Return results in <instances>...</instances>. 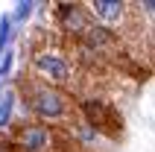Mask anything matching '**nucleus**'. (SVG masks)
<instances>
[{
  "label": "nucleus",
  "mask_w": 155,
  "mask_h": 152,
  "mask_svg": "<svg viewBox=\"0 0 155 152\" xmlns=\"http://www.w3.org/2000/svg\"><path fill=\"white\" fill-rule=\"evenodd\" d=\"M26 105L32 111L38 120H44V126L47 123H68L73 117V100H70L68 94L61 91V88H53V85H44L38 79H29L26 82Z\"/></svg>",
  "instance_id": "f257e3e1"
},
{
  "label": "nucleus",
  "mask_w": 155,
  "mask_h": 152,
  "mask_svg": "<svg viewBox=\"0 0 155 152\" xmlns=\"http://www.w3.org/2000/svg\"><path fill=\"white\" fill-rule=\"evenodd\" d=\"M32 73L38 82L53 85V88H61V85H73L76 79V64L64 50L59 47H38L32 53Z\"/></svg>",
  "instance_id": "f03ea898"
},
{
  "label": "nucleus",
  "mask_w": 155,
  "mask_h": 152,
  "mask_svg": "<svg viewBox=\"0 0 155 152\" xmlns=\"http://www.w3.org/2000/svg\"><path fill=\"white\" fill-rule=\"evenodd\" d=\"M76 111L82 114V123L91 132H103V135H111V137L120 132V114L103 97H85V100H79Z\"/></svg>",
  "instance_id": "7ed1b4c3"
},
{
  "label": "nucleus",
  "mask_w": 155,
  "mask_h": 152,
  "mask_svg": "<svg viewBox=\"0 0 155 152\" xmlns=\"http://www.w3.org/2000/svg\"><path fill=\"white\" fill-rule=\"evenodd\" d=\"M15 152H53L56 149V132L44 123H21L12 135Z\"/></svg>",
  "instance_id": "20e7f679"
},
{
  "label": "nucleus",
  "mask_w": 155,
  "mask_h": 152,
  "mask_svg": "<svg viewBox=\"0 0 155 152\" xmlns=\"http://www.w3.org/2000/svg\"><path fill=\"white\" fill-rule=\"evenodd\" d=\"M94 18L88 15L85 6H79V3H59L56 6V24L61 26V32L68 35V41H79L85 29L91 26Z\"/></svg>",
  "instance_id": "39448f33"
}]
</instances>
